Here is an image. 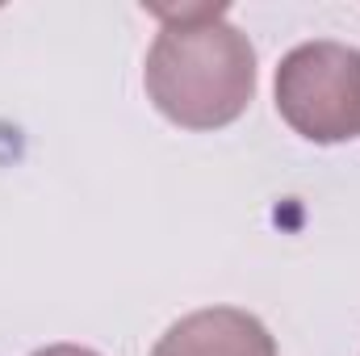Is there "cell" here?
<instances>
[{"instance_id": "1", "label": "cell", "mask_w": 360, "mask_h": 356, "mask_svg": "<svg viewBox=\"0 0 360 356\" xmlns=\"http://www.w3.org/2000/svg\"><path fill=\"white\" fill-rule=\"evenodd\" d=\"M160 34L143 84L151 105L180 130H222L243 117L256 92V51L226 21L222 4L151 8Z\"/></svg>"}, {"instance_id": "2", "label": "cell", "mask_w": 360, "mask_h": 356, "mask_svg": "<svg viewBox=\"0 0 360 356\" xmlns=\"http://www.w3.org/2000/svg\"><path fill=\"white\" fill-rule=\"evenodd\" d=\"M276 113L310 143L360 139V51L302 42L276 68Z\"/></svg>"}, {"instance_id": "3", "label": "cell", "mask_w": 360, "mask_h": 356, "mask_svg": "<svg viewBox=\"0 0 360 356\" xmlns=\"http://www.w3.org/2000/svg\"><path fill=\"white\" fill-rule=\"evenodd\" d=\"M151 356H276V340L256 314L239 306H210L172 323Z\"/></svg>"}, {"instance_id": "4", "label": "cell", "mask_w": 360, "mask_h": 356, "mask_svg": "<svg viewBox=\"0 0 360 356\" xmlns=\"http://www.w3.org/2000/svg\"><path fill=\"white\" fill-rule=\"evenodd\" d=\"M34 356H96V352L80 348V344H51V348H38Z\"/></svg>"}]
</instances>
